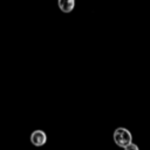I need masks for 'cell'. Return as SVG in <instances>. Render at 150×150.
Wrapping results in <instances>:
<instances>
[{
    "label": "cell",
    "instance_id": "obj_1",
    "mask_svg": "<svg viewBox=\"0 0 150 150\" xmlns=\"http://www.w3.org/2000/svg\"><path fill=\"white\" fill-rule=\"evenodd\" d=\"M112 137H114L115 143L118 146H122V148H124L127 144H129L130 142H132V135H131V132L128 129L122 128V127L121 128H117L114 131Z\"/></svg>",
    "mask_w": 150,
    "mask_h": 150
},
{
    "label": "cell",
    "instance_id": "obj_2",
    "mask_svg": "<svg viewBox=\"0 0 150 150\" xmlns=\"http://www.w3.org/2000/svg\"><path fill=\"white\" fill-rule=\"evenodd\" d=\"M30 142L35 146H41L47 142V135L43 130H34L30 134Z\"/></svg>",
    "mask_w": 150,
    "mask_h": 150
},
{
    "label": "cell",
    "instance_id": "obj_3",
    "mask_svg": "<svg viewBox=\"0 0 150 150\" xmlns=\"http://www.w3.org/2000/svg\"><path fill=\"white\" fill-rule=\"evenodd\" d=\"M57 5H59V8L63 13H70L74 9L75 0H59Z\"/></svg>",
    "mask_w": 150,
    "mask_h": 150
},
{
    "label": "cell",
    "instance_id": "obj_4",
    "mask_svg": "<svg viewBox=\"0 0 150 150\" xmlns=\"http://www.w3.org/2000/svg\"><path fill=\"white\" fill-rule=\"evenodd\" d=\"M124 149H125V150H138V146H137L136 144H134L132 142H130L129 144H127V145L124 146Z\"/></svg>",
    "mask_w": 150,
    "mask_h": 150
}]
</instances>
